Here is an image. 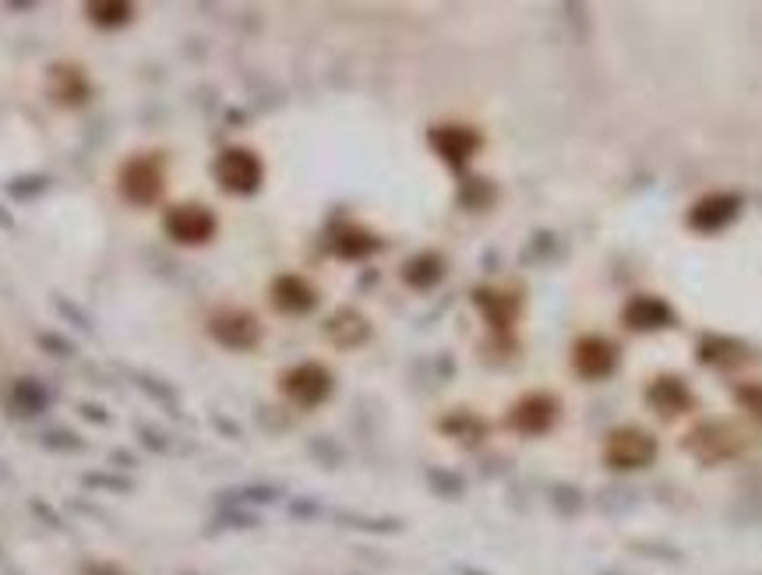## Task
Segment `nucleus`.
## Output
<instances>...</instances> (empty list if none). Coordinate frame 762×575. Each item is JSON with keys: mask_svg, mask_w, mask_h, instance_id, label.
<instances>
[{"mask_svg": "<svg viewBox=\"0 0 762 575\" xmlns=\"http://www.w3.org/2000/svg\"><path fill=\"white\" fill-rule=\"evenodd\" d=\"M50 92L60 99L64 106H82L89 99V85L82 78V68H68V64H60L53 68L50 75Z\"/></svg>", "mask_w": 762, "mask_h": 575, "instance_id": "9d476101", "label": "nucleus"}, {"mask_svg": "<svg viewBox=\"0 0 762 575\" xmlns=\"http://www.w3.org/2000/svg\"><path fill=\"white\" fill-rule=\"evenodd\" d=\"M117 187H120V198L127 205H156L163 198V187H166V170H163V159L159 156H131L117 173Z\"/></svg>", "mask_w": 762, "mask_h": 575, "instance_id": "f257e3e1", "label": "nucleus"}, {"mask_svg": "<svg viewBox=\"0 0 762 575\" xmlns=\"http://www.w3.org/2000/svg\"><path fill=\"white\" fill-rule=\"evenodd\" d=\"M89 15L96 25H110L113 29V25H124L127 18H135V8L131 4H92Z\"/></svg>", "mask_w": 762, "mask_h": 575, "instance_id": "ddd939ff", "label": "nucleus"}, {"mask_svg": "<svg viewBox=\"0 0 762 575\" xmlns=\"http://www.w3.org/2000/svg\"><path fill=\"white\" fill-rule=\"evenodd\" d=\"M332 392V374L322 364H297L283 374V396L297 406H318Z\"/></svg>", "mask_w": 762, "mask_h": 575, "instance_id": "39448f33", "label": "nucleus"}, {"mask_svg": "<svg viewBox=\"0 0 762 575\" xmlns=\"http://www.w3.org/2000/svg\"><path fill=\"white\" fill-rule=\"evenodd\" d=\"M209 336L226 350H251L262 339V322L244 307H223L209 318Z\"/></svg>", "mask_w": 762, "mask_h": 575, "instance_id": "f03ea898", "label": "nucleus"}, {"mask_svg": "<svg viewBox=\"0 0 762 575\" xmlns=\"http://www.w3.org/2000/svg\"><path fill=\"white\" fill-rule=\"evenodd\" d=\"M272 300H276L279 311L304 314L314 307V290L300 276H283V279H276V286H272Z\"/></svg>", "mask_w": 762, "mask_h": 575, "instance_id": "1a4fd4ad", "label": "nucleus"}, {"mask_svg": "<svg viewBox=\"0 0 762 575\" xmlns=\"http://www.w3.org/2000/svg\"><path fill=\"white\" fill-rule=\"evenodd\" d=\"M576 371L583 374V378H604V374H611L614 360H618V350H614L607 339L600 336H590V339H579L576 346Z\"/></svg>", "mask_w": 762, "mask_h": 575, "instance_id": "0eeeda50", "label": "nucleus"}, {"mask_svg": "<svg viewBox=\"0 0 762 575\" xmlns=\"http://www.w3.org/2000/svg\"><path fill=\"white\" fill-rule=\"evenodd\" d=\"M216 180L233 191V195H247L254 187L262 184V159L254 156L251 149H226L223 156L216 159Z\"/></svg>", "mask_w": 762, "mask_h": 575, "instance_id": "20e7f679", "label": "nucleus"}, {"mask_svg": "<svg viewBox=\"0 0 762 575\" xmlns=\"http://www.w3.org/2000/svg\"><path fill=\"white\" fill-rule=\"evenodd\" d=\"M166 233H170L177 244H209L216 237V216L205 205H173L163 219Z\"/></svg>", "mask_w": 762, "mask_h": 575, "instance_id": "7ed1b4c3", "label": "nucleus"}, {"mask_svg": "<svg viewBox=\"0 0 762 575\" xmlns=\"http://www.w3.org/2000/svg\"><path fill=\"white\" fill-rule=\"evenodd\" d=\"M554 413H558V406H554L551 396H526L523 403L512 410V424L523 434H540L551 427Z\"/></svg>", "mask_w": 762, "mask_h": 575, "instance_id": "6e6552de", "label": "nucleus"}, {"mask_svg": "<svg viewBox=\"0 0 762 575\" xmlns=\"http://www.w3.org/2000/svg\"><path fill=\"white\" fill-rule=\"evenodd\" d=\"M434 149L449 159V163L459 166L473 156V149H477V135H470L466 127H441V131H434Z\"/></svg>", "mask_w": 762, "mask_h": 575, "instance_id": "9b49d317", "label": "nucleus"}, {"mask_svg": "<svg viewBox=\"0 0 762 575\" xmlns=\"http://www.w3.org/2000/svg\"><path fill=\"white\" fill-rule=\"evenodd\" d=\"M653 456H657V445H653V438H650V434H643V431H635V427L611 434V441H607V463L625 466V470L650 463Z\"/></svg>", "mask_w": 762, "mask_h": 575, "instance_id": "423d86ee", "label": "nucleus"}, {"mask_svg": "<svg viewBox=\"0 0 762 575\" xmlns=\"http://www.w3.org/2000/svg\"><path fill=\"white\" fill-rule=\"evenodd\" d=\"M625 318H628V322H632L639 332H646V329H657V325L667 322V307L660 304V300L639 297V300H635V304L625 311Z\"/></svg>", "mask_w": 762, "mask_h": 575, "instance_id": "f8f14e48", "label": "nucleus"}]
</instances>
